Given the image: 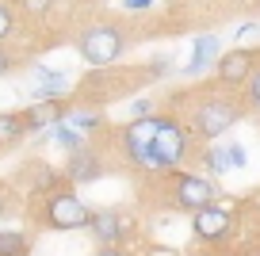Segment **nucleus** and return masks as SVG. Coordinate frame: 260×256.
<instances>
[{"instance_id": "1", "label": "nucleus", "mask_w": 260, "mask_h": 256, "mask_svg": "<svg viewBox=\"0 0 260 256\" xmlns=\"http://www.w3.org/2000/svg\"><path fill=\"white\" fill-rule=\"evenodd\" d=\"M245 111H249V107H245V100H234V96L214 92V96H203L199 104H195V111L187 115V126H191L195 138L214 142V138H222L234 122H241Z\"/></svg>"}, {"instance_id": "2", "label": "nucleus", "mask_w": 260, "mask_h": 256, "mask_svg": "<svg viewBox=\"0 0 260 256\" xmlns=\"http://www.w3.org/2000/svg\"><path fill=\"white\" fill-rule=\"evenodd\" d=\"M77 54L84 57V65L92 69H111L119 65V57L126 54V31L119 23H92L77 39Z\"/></svg>"}, {"instance_id": "3", "label": "nucleus", "mask_w": 260, "mask_h": 256, "mask_svg": "<svg viewBox=\"0 0 260 256\" xmlns=\"http://www.w3.org/2000/svg\"><path fill=\"white\" fill-rule=\"evenodd\" d=\"M39 222L46 230H57V233H69V230H88L92 222V210L84 207V199L69 187H54V191L42 199V210H39Z\"/></svg>"}, {"instance_id": "4", "label": "nucleus", "mask_w": 260, "mask_h": 256, "mask_svg": "<svg viewBox=\"0 0 260 256\" xmlns=\"http://www.w3.org/2000/svg\"><path fill=\"white\" fill-rule=\"evenodd\" d=\"M191 126L187 122H180L176 115H157V153L165 157V165H169V172H176V168H184V161L191 157Z\"/></svg>"}, {"instance_id": "5", "label": "nucleus", "mask_w": 260, "mask_h": 256, "mask_svg": "<svg viewBox=\"0 0 260 256\" xmlns=\"http://www.w3.org/2000/svg\"><path fill=\"white\" fill-rule=\"evenodd\" d=\"M169 187H172V207L191 210V214L199 207H207V203H218V184H214V176H203V172H184V168H176Z\"/></svg>"}, {"instance_id": "6", "label": "nucleus", "mask_w": 260, "mask_h": 256, "mask_svg": "<svg viewBox=\"0 0 260 256\" xmlns=\"http://www.w3.org/2000/svg\"><path fill=\"white\" fill-rule=\"evenodd\" d=\"M256 65H260V50L237 46V50H230V54L218 57V65H214V80H218L222 88H245V80L256 73Z\"/></svg>"}, {"instance_id": "7", "label": "nucleus", "mask_w": 260, "mask_h": 256, "mask_svg": "<svg viewBox=\"0 0 260 256\" xmlns=\"http://www.w3.org/2000/svg\"><path fill=\"white\" fill-rule=\"evenodd\" d=\"M230 230H234V210L222 207V203H207V207H199V210L191 214V233H195V241L214 245V241L230 237Z\"/></svg>"}, {"instance_id": "8", "label": "nucleus", "mask_w": 260, "mask_h": 256, "mask_svg": "<svg viewBox=\"0 0 260 256\" xmlns=\"http://www.w3.org/2000/svg\"><path fill=\"white\" fill-rule=\"evenodd\" d=\"M61 176L69 180V184H96V180L104 176V161H100V153L92 149V145H81V149H73L65 157Z\"/></svg>"}, {"instance_id": "9", "label": "nucleus", "mask_w": 260, "mask_h": 256, "mask_svg": "<svg viewBox=\"0 0 260 256\" xmlns=\"http://www.w3.org/2000/svg\"><path fill=\"white\" fill-rule=\"evenodd\" d=\"M73 80L46 65H31V100H69Z\"/></svg>"}, {"instance_id": "10", "label": "nucleus", "mask_w": 260, "mask_h": 256, "mask_svg": "<svg viewBox=\"0 0 260 256\" xmlns=\"http://www.w3.org/2000/svg\"><path fill=\"white\" fill-rule=\"evenodd\" d=\"M126 214H119V210H92V222H88V233L96 237L100 248L107 245H122V237H126Z\"/></svg>"}, {"instance_id": "11", "label": "nucleus", "mask_w": 260, "mask_h": 256, "mask_svg": "<svg viewBox=\"0 0 260 256\" xmlns=\"http://www.w3.org/2000/svg\"><path fill=\"white\" fill-rule=\"evenodd\" d=\"M218 57H222V39H218V35H195L191 61L180 69V77H203L211 65H218Z\"/></svg>"}, {"instance_id": "12", "label": "nucleus", "mask_w": 260, "mask_h": 256, "mask_svg": "<svg viewBox=\"0 0 260 256\" xmlns=\"http://www.w3.org/2000/svg\"><path fill=\"white\" fill-rule=\"evenodd\" d=\"M65 115H69L65 100H35L23 111V119H27V130H31V134H42V130H54L57 122H65Z\"/></svg>"}, {"instance_id": "13", "label": "nucleus", "mask_w": 260, "mask_h": 256, "mask_svg": "<svg viewBox=\"0 0 260 256\" xmlns=\"http://www.w3.org/2000/svg\"><path fill=\"white\" fill-rule=\"evenodd\" d=\"M23 134H31L23 111H0V149H4V145L23 142Z\"/></svg>"}, {"instance_id": "14", "label": "nucleus", "mask_w": 260, "mask_h": 256, "mask_svg": "<svg viewBox=\"0 0 260 256\" xmlns=\"http://www.w3.org/2000/svg\"><path fill=\"white\" fill-rule=\"evenodd\" d=\"M65 122H69V126H77L81 134H92V130L104 126V115H100V107H69Z\"/></svg>"}, {"instance_id": "15", "label": "nucleus", "mask_w": 260, "mask_h": 256, "mask_svg": "<svg viewBox=\"0 0 260 256\" xmlns=\"http://www.w3.org/2000/svg\"><path fill=\"white\" fill-rule=\"evenodd\" d=\"M0 256H31V237L23 230H0Z\"/></svg>"}, {"instance_id": "16", "label": "nucleus", "mask_w": 260, "mask_h": 256, "mask_svg": "<svg viewBox=\"0 0 260 256\" xmlns=\"http://www.w3.org/2000/svg\"><path fill=\"white\" fill-rule=\"evenodd\" d=\"M203 168L211 172L214 180L226 176L230 168H234V165H230V149H226V145H207V153H203Z\"/></svg>"}, {"instance_id": "17", "label": "nucleus", "mask_w": 260, "mask_h": 256, "mask_svg": "<svg viewBox=\"0 0 260 256\" xmlns=\"http://www.w3.org/2000/svg\"><path fill=\"white\" fill-rule=\"evenodd\" d=\"M50 138H54L65 153H73V149H81V145H88V142H84V134H81L77 126H69V122H57V126L50 130Z\"/></svg>"}, {"instance_id": "18", "label": "nucleus", "mask_w": 260, "mask_h": 256, "mask_svg": "<svg viewBox=\"0 0 260 256\" xmlns=\"http://www.w3.org/2000/svg\"><path fill=\"white\" fill-rule=\"evenodd\" d=\"M241 100H245V107H249V111H260V65H256V73L245 80Z\"/></svg>"}, {"instance_id": "19", "label": "nucleus", "mask_w": 260, "mask_h": 256, "mask_svg": "<svg viewBox=\"0 0 260 256\" xmlns=\"http://www.w3.org/2000/svg\"><path fill=\"white\" fill-rule=\"evenodd\" d=\"M16 4H19V12L31 16V19H42L50 8H54V0H16Z\"/></svg>"}, {"instance_id": "20", "label": "nucleus", "mask_w": 260, "mask_h": 256, "mask_svg": "<svg viewBox=\"0 0 260 256\" xmlns=\"http://www.w3.org/2000/svg\"><path fill=\"white\" fill-rule=\"evenodd\" d=\"M12 35H16V16H12V8L0 0V46H4Z\"/></svg>"}, {"instance_id": "21", "label": "nucleus", "mask_w": 260, "mask_h": 256, "mask_svg": "<svg viewBox=\"0 0 260 256\" xmlns=\"http://www.w3.org/2000/svg\"><path fill=\"white\" fill-rule=\"evenodd\" d=\"M157 0H119V8L130 12V16H138V12H153Z\"/></svg>"}, {"instance_id": "22", "label": "nucleus", "mask_w": 260, "mask_h": 256, "mask_svg": "<svg viewBox=\"0 0 260 256\" xmlns=\"http://www.w3.org/2000/svg\"><path fill=\"white\" fill-rule=\"evenodd\" d=\"M149 115H153V100H134V104H130V119H149Z\"/></svg>"}, {"instance_id": "23", "label": "nucleus", "mask_w": 260, "mask_h": 256, "mask_svg": "<svg viewBox=\"0 0 260 256\" xmlns=\"http://www.w3.org/2000/svg\"><path fill=\"white\" fill-rule=\"evenodd\" d=\"M169 73H172V61L165 54H157L153 61H149V77H169Z\"/></svg>"}, {"instance_id": "24", "label": "nucleus", "mask_w": 260, "mask_h": 256, "mask_svg": "<svg viewBox=\"0 0 260 256\" xmlns=\"http://www.w3.org/2000/svg\"><path fill=\"white\" fill-rule=\"evenodd\" d=\"M226 149H230V165H234V168H245V161H249V157H245V145H226Z\"/></svg>"}, {"instance_id": "25", "label": "nucleus", "mask_w": 260, "mask_h": 256, "mask_svg": "<svg viewBox=\"0 0 260 256\" xmlns=\"http://www.w3.org/2000/svg\"><path fill=\"white\" fill-rule=\"evenodd\" d=\"M260 31V23H256V19H245V23H237V31H234V39L237 42H241L245 39V35H256Z\"/></svg>"}, {"instance_id": "26", "label": "nucleus", "mask_w": 260, "mask_h": 256, "mask_svg": "<svg viewBox=\"0 0 260 256\" xmlns=\"http://www.w3.org/2000/svg\"><path fill=\"white\" fill-rule=\"evenodd\" d=\"M12 65H16V57H12L4 46H0V77H8V73H12Z\"/></svg>"}, {"instance_id": "27", "label": "nucleus", "mask_w": 260, "mask_h": 256, "mask_svg": "<svg viewBox=\"0 0 260 256\" xmlns=\"http://www.w3.org/2000/svg\"><path fill=\"white\" fill-rule=\"evenodd\" d=\"M146 256H180V248H172V245H149Z\"/></svg>"}, {"instance_id": "28", "label": "nucleus", "mask_w": 260, "mask_h": 256, "mask_svg": "<svg viewBox=\"0 0 260 256\" xmlns=\"http://www.w3.org/2000/svg\"><path fill=\"white\" fill-rule=\"evenodd\" d=\"M96 256H130V252H126V248H119V245H107V248H100Z\"/></svg>"}, {"instance_id": "29", "label": "nucleus", "mask_w": 260, "mask_h": 256, "mask_svg": "<svg viewBox=\"0 0 260 256\" xmlns=\"http://www.w3.org/2000/svg\"><path fill=\"white\" fill-rule=\"evenodd\" d=\"M8 214V199H4V195H0V218Z\"/></svg>"}]
</instances>
